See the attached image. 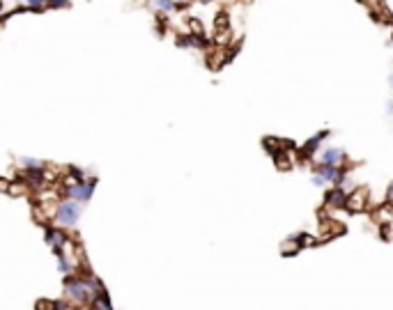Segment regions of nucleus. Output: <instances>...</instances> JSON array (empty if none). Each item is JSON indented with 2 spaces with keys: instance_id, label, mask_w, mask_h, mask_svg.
I'll use <instances>...</instances> for the list:
<instances>
[{
  "instance_id": "nucleus-1",
  "label": "nucleus",
  "mask_w": 393,
  "mask_h": 310,
  "mask_svg": "<svg viewBox=\"0 0 393 310\" xmlns=\"http://www.w3.org/2000/svg\"><path fill=\"white\" fill-rule=\"evenodd\" d=\"M81 211H83V205H81V202L71 200V198H62V200L53 207V220L60 225V228L71 230V228L78 225Z\"/></svg>"
},
{
  "instance_id": "nucleus-2",
  "label": "nucleus",
  "mask_w": 393,
  "mask_h": 310,
  "mask_svg": "<svg viewBox=\"0 0 393 310\" xmlns=\"http://www.w3.org/2000/svg\"><path fill=\"white\" fill-rule=\"evenodd\" d=\"M65 294L74 303H92V299L97 296L92 292V287L88 285L85 276H74V274H69L65 278Z\"/></svg>"
},
{
  "instance_id": "nucleus-3",
  "label": "nucleus",
  "mask_w": 393,
  "mask_h": 310,
  "mask_svg": "<svg viewBox=\"0 0 393 310\" xmlns=\"http://www.w3.org/2000/svg\"><path fill=\"white\" fill-rule=\"evenodd\" d=\"M95 186H97V180H83V182L67 180L65 184H62V195L81 202V205H85V202L92 198V193H95Z\"/></svg>"
},
{
  "instance_id": "nucleus-4",
  "label": "nucleus",
  "mask_w": 393,
  "mask_h": 310,
  "mask_svg": "<svg viewBox=\"0 0 393 310\" xmlns=\"http://www.w3.org/2000/svg\"><path fill=\"white\" fill-rule=\"evenodd\" d=\"M44 239H46V244L53 248L55 255H58V253H62V250L69 246V237H67V232L62 230V228H53V225H46Z\"/></svg>"
},
{
  "instance_id": "nucleus-5",
  "label": "nucleus",
  "mask_w": 393,
  "mask_h": 310,
  "mask_svg": "<svg viewBox=\"0 0 393 310\" xmlns=\"http://www.w3.org/2000/svg\"><path fill=\"white\" fill-rule=\"evenodd\" d=\"M347 159L343 152V147H324L322 152H320V163H329V165H338Z\"/></svg>"
},
{
  "instance_id": "nucleus-6",
  "label": "nucleus",
  "mask_w": 393,
  "mask_h": 310,
  "mask_svg": "<svg viewBox=\"0 0 393 310\" xmlns=\"http://www.w3.org/2000/svg\"><path fill=\"white\" fill-rule=\"evenodd\" d=\"M366 200H368V193L366 191H349L347 200H345V207L349 211H361L366 209Z\"/></svg>"
},
{
  "instance_id": "nucleus-7",
  "label": "nucleus",
  "mask_w": 393,
  "mask_h": 310,
  "mask_svg": "<svg viewBox=\"0 0 393 310\" xmlns=\"http://www.w3.org/2000/svg\"><path fill=\"white\" fill-rule=\"evenodd\" d=\"M21 182L28 184V186H32V189H42L44 182H46V168H42V170H23Z\"/></svg>"
},
{
  "instance_id": "nucleus-8",
  "label": "nucleus",
  "mask_w": 393,
  "mask_h": 310,
  "mask_svg": "<svg viewBox=\"0 0 393 310\" xmlns=\"http://www.w3.org/2000/svg\"><path fill=\"white\" fill-rule=\"evenodd\" d=\"M207 44L209 41L203 35H184L177 39V46H182V49H205Z\"/></svg>"
},
{
  "instance_id": "nucleus-9",
  "label": "nucleus",
  "mask_w": 393,
  "mask_h": 310,
  "mask_svg": "<svg viewBox=\"0 0 393 310\" xmlns=\"http://www.w3.org/2000/svg\"><path fill=\"white\" fill-rule=\"evenodd\" d=\"M345 200H347V193H345L343 189H331L327 195H324V202L327 205H331V207H345Z\"/></svg>"
},
{
  "instance_id": "nucleus-10",
  "label": "nucleus",
  "mask_w": 393,
  "mask_h": 310,
  "mask_svg": "<svg viewBox=\"0 0 393 310\" xmlns=\"http://www.w3.org/2000/svg\"><path fill=\"white\" fill-rule=\"evenodd\" d=\"M315 172H318L320 177H324L327 182H338V177H340V172H343V170H340L338 165L320 163V165H318V170H315Z\"/></svg>"
},
{
  "instance_id": "nucleus-11",
  "label": "nucleus",
  "mask_w": 393,
  "mask_h": 310,
  "mask_svg": "<svg viewBox=\"0 0 393 310\" xmlns=\"http://www.w3.org/2000/svg\"><path fill=\"white\" fill-rule=\"evenodd\" d=\"M149 5L154 7L159 14H175V12H182V7L179 5H175L173 0H149Z\"/></svg>"
},
{
  "instance_id": "nucleus-12",
  "label": "nucleus",
  "mask_w": 393,
  "mask_h": 310,
  "mask_svg": "<svg viewBox=\"0 0 393 310\" xmlns=\"http://www.w3.org/2000/svg\"><path fill=\"white\" fill-rule=\"evenodd\" d=\"M58 269H60V274H65V276L74 274V260L67 255L65 250H62V253H58Z\"/></svg>"
},
{
  "instance_id": "nucleus-13",
  "label": "nucleus",
  "mask_w": 393,
  "mask_h": 310,
  "mask_svg": "<svg viewBox=\"0 0 393 310\" xmlns=\"http://www.w3.org/2000/svg\"><path fill=\"white\" fill-rule=\"evenodd\" d=\"M324 138H327V131H322V134H315L313 138H310L308 143H306V145L301 147V154H304V156H310V154H313L315 150H318V145H320V143H322Z\"/></svg>"
},
{
  "instance_id": "nucleus-14",
  "label": "nucleus",
  "mask_w": 393,
  "mask_h": 310,
  "mask_svg": "<svg viewBox=\"0 0 393 310\" xmlns=\"http://www.w3.org/2000/svg\"><path fill=\"white\" fill-rule=\"evenodd\" d=\"M19 163L23 165V170H42V168H46L44 161L40 159H32V156H21Z\"/></svg>"
},
{
  "instance_id": "nucleus-15",
  "label": "nucleus",
  "mask_w": 393,
  "mask_h": 310,
  "mask_svg": "<svg viewBox=\"0 0 393 310\" xmlns=\"http://www.w3.org/2000/svg\"><path fill=\"white\" fill-rule=\"evenodd\" d=\"M49 7L51 10H67V7H71V0H49Z\"/></svg>"
},
{
  "instance_id": "nucleus-16",
  "label": "nucleus",
  "mask_w": 393,
  "mask_h": 310,
  "mask_svg": "<svg viewBox=\"0 0 393 310\" xmlns=\"http://www.w3.org/2000/svg\"><path fill=\"white\" fill-rule=\"evenodd\" d=\"M69 177H71L74 182H83V180H85V170H81V168L71 165V168H69Z\"/></svg>"
},
{
  "instance_id": "nucleus-17",
  "label": "nucleus",
  "mask_w": 393,
  "mask_h": 310,
  "mask_svg": "<svg viewBox=\"0 0 393 310\" xmlns=\"http://www.w3.org/2000/svg\"><path fill=\"white\" fill-rule=\"evenodd\" d=\"M189 28H191V35H203V23L198 19H189Z\"/></svg>"
},
{
  "instance_id": "nucleus-18",
  "label": "nucleus",
  "mask_w": 393,
  "mask_h": 310,
  "mask_svg": "<svg viewBox=\"0 0 393 310\" xmlns=\"http://www.w3.org/2000/svg\"><path fill=\"white\" fill-rule=\"evenodd\" d=\"M310 182H313V186H324V184H327V180H324V177H320L318 172L310 177Z\"/></svg>"
},
{
  "instance_id": "nucleus-19",
  "label": "nucleus",
  "mask_w": 393,
  "mask_h": 310,
  "mask_svg": "<svg viewBox=\"0 0 393 310\" xmlns=\"http://www.w3.org/2000/svg\"><path fill=\"white\" fill-rule=\"evenodd\" d=\"M384 115H386V117H393V99L386 101V110H384Z\"/></svg>"
},
{
  "instance_id": "nucleus-20",
  "label": "nucleus",
  "mask_w": 393,
  "mask_h": 310,
  "mask_svg": "<svg viewBox=\"0 0 393 310\" xmlns=\"http://www.w3.org/2000/svg\"><path fill=\"white\" fill-rule=\"evenodd\" d=\"M10 184H12V182H7V180H0V191H10Z\"/></svg>"
},
{
  "instance_id": "nucleus-21",
  "label": "nucleus",
  "mask_w": 393,
  "mask_h": 310,
  "mask_svg": "<svg viewBox=\"0 0 393 310\" xmlns=\"http://www.w3.org/2000/svg\"><path fill=\"white\" fill-rule=\"evenodd\" d=\"M173 3H175V5H179V7H182V10H184V7L189 5L191 0H173Z\"/></svg>"
},
{
  "instance_id": "nucleus-22",
  "label": "nucleus",
  "mask_w": 393,
  "mask_h": 310,
  "mask_svg": "<svg viewBox=\"0 0 393 310\" xmlns=\"http://www.w3.org/2000/svg\"><path fill=\"white\" fill-rule=\"evenodd\" d=\"M388 200H393V184L388 186Z\"/></svg>"
},
{
  "instance_id": "nucleus-23",
  "label": "nucleus",
  "mask_w": 393,
  "mask_h": 310,
  "mask_svg": "<svg viewBox=\"0 0 393 310\" xmlns=\"http://www.w3.org/2000/svg\"><path fill=\"white\" fill-rule=\"evenodd\" d=\"M195 3H200V5H209L212 0H195Z\"/></svg>"
},
{
  "instance_id": "nucleus-24",
  "label": "nucleus",
  "mask_w": 393,
  "mask_h": 310,
  "mask_svg": "<svg viewBox=\"0 0 393 310\" xmlns=\"http://www.w3.org/2000/svg\"><path fill=\"white\" fill-rule=\"evenodd\" d=\"M388 85H391V87H393V74H391V76H388Z\"/></svg>"
},
{
  "instance_id": "nucleus-25",
  "label": "nucleus",
  "mask_w": 393,
  "mask_h": 310,
  "mask_svg": "<svg viewBox=\"0 0 393 310\" xmlns=\"http://www.w3.org/2000/svg\"><path fill=\"white\" fill-rule=\"evenodd\" d=\"M0 12H3V0H0Z\"/></svg>"
},
{
  "instance_id": "nucleus-26",
  "label": "nucleus",
  "mask_w": 393,
  "mask_h": 310,
  "mask_svg": "<svg viewBox=\"0 0 393 310\" xmlns=\"http://www.w3.org/2000/svg\"><path fill=\"white\" fill-rule=\"evenodd\" d=\"M19 3H25V0H19Z\"/></svg>"
}]
</instances>
